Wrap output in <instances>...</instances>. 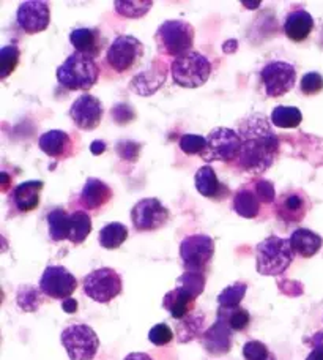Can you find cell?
Returning a JSON list of instances; mask_svg holds the SVG:
<instances>
[{
	"label": "cell",
	"instance_id": "10",
	"mask_svg": "<svg viewBox=\"0 0 323 360\" xmlns=\"http://www.w3.org/2000/svg\"><path fill=\"white\" fill-rule=\"evenodd\" d=\"M215 255V242L205 234H194L185 237L180 243V258L183 261L185 270L204 272Z\"/></svg>",
	"mask_w": 323,
	"mask_h": 360
},
{
	"label": "cell",
	"instance_id": "21",
	"mask_svg": "<svg viewBox=\"0 0 323 360\" xmlns=\"http://www.w3.org/2000/svg\"><path fill=\"white\" fill-rule=\"evenodd\" d=\"M40 149L51 158H68L73 153V141L62 130H51L40 136Z\"/></svg>",
	"mask_w": 323,
	"mask_h": 360
},
{
	"label": "cell",
	"instance_id": "13",
	"mask_svg": "<svg viewBox=\"0 0 323 360\" xmlns=\"http://www.w3.org/2000/svg\"><path fill=\"white\" fill-rule=\"evenodd\" d=\"M76 288V276L63 266H49L41 275L40 291L51 299H70Z\"/></svg>",
	"mask_w": 323,
	"mask_h": 360
},
{
	"label": "cell",
	"instance_id": "40",
	"mask_svg": "<svg viewBox=\"0 0 323 360\" xmlns=\"http://www.w3.org/2000/svg\"><path fill=\"white\" fill-rule=\"evenodd\" d=\"M148 340L154 345V346H166L169 345L173 340V332L167 324H157L152 327V330L148 332Z\"/></svg>",
	"mask_w": 323,
	"mask_h": 360
},
{
	"label": "cell",
	"instance_id": "16",
	"mask_svg": "<svg viewBox=\"0 0 323 360\" xmlns=\"http://www.w3.org/2000/svg\"><path fill=\"white\" fill-rule=\"evenodd\" d=\"M309 207V199L301 191H286L277 199L276 217L286 224H298L306 217Z\"/></svg>",
	"mask_w": 323,
	"mask_h": 360
},
{
	"label": "cell",
	"instance_id": "38",
	"mask_svg": "<svg viewBox=\"0 0 323 360\" xmlns=\"http://www.w3.org/2000/svg\"><path fill=\"white\" fill-rule=\"evenodd\" d=\"M115 11L126 18H140L152 8V2H115Z\"/></svg>",
	"mask_w": 323,
	"mask_h": 360
},
{
	"label": "cell",
	"instance_id": "47",
	"mask_svg": "<svg viewBox=\"0 0 323 360\" xmlns=\"http://www.w3.org/2000/svg\"><path fill=\"white\" fill-rule=\"evenodd\" d=\"M124 360H153V359L148 354H145V352H131V354H128Z\"/></svg>",
	"mask_w": 323,
	"mask_h": 360
},
{
	"label": "cell",
	"instance_id": "12",
	"mask_svg": "<svg viewBox=\"0 0 323 360\" xmlns=\"http://www.w3.org/2000/svg\"><path fill=\"white\" fill-rule=\"evenodd\" d=\"M131 221L136 231H157L169 221V210L157 198H145L134 205L131 210Z\"/></svg>",
	"mask_w": 323,
	"mask_h": 360
},
{
	"label": "cell",
	"instance_id": "20",
	"mask_svg": "<svg viewBox=\"0 0 323 360\" xmlns=\"http://www.w3.org/2000/svg\"><path fill=\"white\" fill-rule=\"evenodd\" d=\"M111 186L101 182L100 179H88L81 191L79 202L88 210H96L105 207V205L111 201Z\"/></svg>",
	"mask_w": 323,
	"mask_h": 360
},
{
	"label": "cell",
	"instance_id": "4",
	"mask_svg": "<svg viewBox=\"0 0 323 360\" xmlns=\"http://www.w3.org/2000/svg\"><path fill=\"white\" fill-rule=\"evenodd\" d=\"M158 53L163 56H171L173 59L191 53L194 46V27L190 22L171 19L163 22L154 34Z\"/></svg>",
	"mask_w": 323,
	"mask_h": 360
},
{
	"label": "cell",
	"instance_id": "29",
	"mask_svg": "<svg viewBox=\"0 0 323 360\" xmlns=\"http://www.w3.org/2000/svg\"><path fill=\"white\" fill-rule=\"evenodd\" d=\"M92 218L84 210H76L71 214V228L68 240L74 245H79L92 233Z\"/></svg>",
	"mask_w": 323,
	"mask_h": 360
},
{
	"label": "cell",
	"instance_id": "8",
	"mask_svg": "<svg viewBox=\"0 0 323 360\" xmlns=\"http://www.w3.org/2000/svg\"><path fill=\"white\" fill-rule=\"evenodd\" d=\"M242 141L238 131L232 128H215L206 136V146L200 153L205 162H237L240 155Z\"/></svg>",
	"mask_w": 323,
	"mask_h": 360
},
{
	"label": "cell",
	"instance_id": "34",
	"mask_svg": "<svg viewBox=\"0 0 323 360\" xmlns=\"http://www.w3.org/2000/svg\"><path fill=\"white\" fill-rule=\"evenodd\" d=\"M248 291V285L243 281H237L234 285H230L224 289V291L218 295V304L219 307L224 308H235L240 307L242 300L244 299Z\"/></svg>",
	"mask_w": 323,
	"mask_h": 360
},
{
	"label": "cell",
	"instance_id": "31",
	"mask_svg": "<svg viewBox=\"0 0 323 360\" xmlns=\"http://www.w3.org/2000/svg\"><path fill=\"white\" fill-rule=\"evenodd\" d=\"M218 319L224 321L234 332H243L248 329L251 323V314L248 310H244L242 307L235 308H218Z\"/></svg>",
	"mask_w": 323,
	"mask_h": 360
},
{
	"label": "cell",
	"instance_id": "23",
	"mask_svg": "<svg viewBox=\"0 0 323 360\" xmlns=\"http://www.w3.org/2000/svg\"><path fill=\"white\" fill-rule=\"evenodd\" d=\"M70 41L73 44L76 53H81L84 56H88L95 59L101 54L103 49V38L98 29H74L70 35Z\"/></svg>",
	"mask_w": 323,
	"mask_h": 360
},
{
	"label": "cell",
	"instance_id": "42",
	"mask_svg": "<svg viewBox=\"0 0 323 360\" xmlns=\"http://www.w3.org/2000/svg\"><path fill=\"white\" fill-rule=\"evenodd\" d=\"M243 356L246 360H265L271 354L267 346H265L262 342L251 340V342H248L243 346Z\"/></svg>",
	"mask_w": 323,
	"mask_h": 360
},
{
	"label": "cell",
	"instance_id": "37",
	"mask_svg": "<svg viewBox=\"0 0 323 360\" xmlns=\"http://www.w3.org/2000/svg\"><path fill=\"white\" fill-rule=\"evenodd\" d=\"M19 63V49L16 46H5L0 51V78L6 79L15 72Z\"/></svg>",
	"mask_w": 323,
	"mask_h": 360
},
{
	"label": "cell",
	"instance_id": "6",
	"mask_svg": "<svg viewBox=\"0 0 323 360\" xmlns=\"http://www.w3.org/2000/svg\"><path fill=\"white\" fill-rule=\"evenodd\" d=\"M63 348L71 360H93L100 348V340L87 324H71L60 335Z\"/></svg>",
	"mask_w": 323,
	"mask_h": 360
},
{
	"label": "cell",
	"instance_id": "1",
	"mask_svg": "<svg viewBox=\"0 0 323 360\" xmlns=\"http://www.w3.org/2000/svg\"><path fill=\"white\" fill-rule=\"evenodd\" d=\"M238 136L242 141L238 165L249 174H262L273 166L279 153V139L263 114H249L240 122Z\"/></svg>",
	"mask_w": 323,
	"mask_h": 360
},
{
	"label": "cell",
	"instance_id": "5",
	"mask_svg": "<svg viewBox=\"0 0 323 360\" xmlns=\"http://www.w3.org/2000/svg\"><path fill=\"white\" fill-rule=\"evenodd\" d=\"M173 82L185 89H197L210 78L211 63L205 56L196 51L186 53L173 59L171 65Z\"/></svg>",
	"mask_w": 323,
	"mask_h": 360
},
{
	"label": "cell",
	"instance_id": "35",
	"mask_svg": "<svg viewBox=\"0 0 323 360\" xmlns=\"http://www.w3.org/2000/svg\"><path fill=\"white\" fill-rule=\"evenodd\" d=\"M18 305L24 311H37L43 304L41 291H38L35 286H21L18 291Z\"/></svg>",
	"mask_w": 323,
	"mask_h": 360
},
{
	"label": "cell",
	"instance_id": "15",
	"mask_svg": "<svg viewBox=\"0 0 323 360\" xmlns=\"http://www.w3.org/2000/svg\"><path fill=\"white\" fill-rule=\"evenodd\" d=\"M103 114H105V109H103L101 101L88 94H84L79 98H76L70 109L71 119H73L76 127L84 131L95 130L101 124Z\"/></svg>",
	"mask_w": 323,
	"mask_h": 360
},
{
	"label": "cell",
	"instance_id": "32",
	"mask_svg": "<svg viewBox=\"0 0 323 360\" xmlns=\"http://www.w3.org/2000/svg\"><path fill=\"white\" fill-rule=\"evenodd\" d=\"M128 239V228L119 221L109 223L100 231V245L106 250L119 248Z\"/></svg>",
	"mask_w": 323,
	"mask_h": 360
},
{
	"label": "cell",
	"instance_id": "45",
	"mask_svg": "<svg viewBox=\"0 0 323 360\" xmlns=\"http://www.w3.org/2000/svg\"><path fill=\"white\" fill-rule=\"evenodd\" d=\"M62 308H63L65 313L73 314V313L77 311V302L74 299H71V297L70 299H65L62 302Z\"/></svg>",
	"mask_w": 323,
	"mask_h": 360
},
{
	"label": "cell",
	"instance_id": "14",
	"mask_svg": "<svg viewBox=\"0 0 323 360\" xmlns=\"http://www.w3.org/2000/svg\"><path fill=\"white\" fill-rule=\"evenodd\" d=\"M18 25L25 34H38L48 29L51 22V8L44 0H29L22 2L18 8Z\"/></svg>",
	"mask_w": 323,
	"mask_h": 360
},
{
	"label": "cell",
	"instance_id": "17",
	"mask_svg": "<svg viewBox=\"0 0 323 360\" xmlns=\"http://www.w3.org/2000/svg\"><path fill=\"white\" fill-rule=\"evenodd\" d=\"M167 78V67L164 62L154 60L150 67L144 72L134 76L133 81L129 82V89L138 95H152L164 84Z\"/></svg>",
	"mask_w": 323,
	"mask_h": 360
},
{
	"label": "cell",
	"instance_id": "28",
	"mask_svg": "<svg viewBox=\"0 0 323 360\" xmlns=\"http://www.w3.org/2000/svg\"><path fill=\"white\" fill-rule=\"evenodd\" d=\"M205 324V314H190L185 319L178 321L177 324V337L182 343H188L202 337Z\"/></svg>",
	"mask_w": 323,
	"mask_h": 360
},
{
	"label": "cell",
	"instance_id": "22",
	"mask_svg": "<svg viewBox=\"0 0 323 360\" xmlns=\"http://www.w3.org/2000/svg\"><path fill=\"white\" fill-rule=\"evenodd\" d=\"M314 29V18L306 10H295L289 13L284 21V32L289 40L295 43L305 41Z\"/></svg>",
	"mask_w": 323,
	"mask_h": 360
},
{
	"label": "cell",
	"instance_id": "30",
	"mask_svg": "<svg viewBox=\"0 0 323 360\" xmlns=\"http://www.w3.org/2000/svg\"><path fill=\"white\" fill-rule=\"evenodd\" d=\"M49 224V236L54 242H60L70 237L71 228V215L67 214L63 209H54L48 215Z\"/></svg>",
	"mask_w": 323,
	"mask_h": 360
},
{
	"label": "cell",
	"instance_id": "3",
	"mask_svg": "<svg viewBox=\"0 0 323 360\" xmlns=\"http://www.w3.org/2000/svg\"><path fill=\"white\" fill-rule=\"evenodd\" d=\"M100 78V67L95 59L73 53L57 68V81L68 90H88Z\"/></svg>",
	"mask_w": 323,
	"mask_h": 360
},
{
	"label": "cell",
	"instance_id": "11",
	"mask_svg": "<svg viewBox=\"0 0 323 360\" xmlns=\"http://www.w3.org/2000/svg\"><path fill=\"white\" fill-rule=\"evenodd\" d=\"M296 81V70L292 63L271 62L261 72V82L268 96H282L294 89Z\"/></svg>",
	"mask_w": 323,
	"mask_h": 360
},
{
	"label": "cell",
	"instance_id": "7",
	"mask_svg": "<svg viewBox=\"0 0 323 360\" xmlns=\"http://www.w3.org/2000/svg\"><path fill=\"white\" fill-rule=\"evenodd\" d=\"M84 294L98 304H109L120 295L124 283L119 272L111 267H101L84 276Z\"/></svg>",
	"mask_w": 323,
	"mask_h": 360
},
{
	"label": "cell",
	"instance_id": "24",
	"mask_svg": "<svg viewBox=\"0 0 323 360\" xmlns=\"http://www.w3.org/2000/svg\"><path fill=\"white\" fill-rule=\"evenodd\" d=\"M196 305V297L182 288H176L164 295L163 307L171 313V316L177 321H182L190 316Z\"/></svg>",
	"mask_w": 323,
	"mask_h": 360
},
{
	"label": "cell",
	"instance_id": "46",
	"mask_svg": "<svg viewBox=\"0 0 323 360\" xmlns=\"http://www.w3.org/2000/svg\"><path fill=\"white\" fill-rule=\"evenodd\" d=\"M92 153L93 155H100V153H103L106 150V143H103V141H95V143H92Z\"/></svg>",
	"mask_w": 323,
	"mask_h": 360
},
{
	"label": "cell",
	"instance_id": "33",
	"mask_svg": "<svg viewBox=\"0 0 323 360\" xmlns=\"http://www.w3.org/2000/svg\"><path fill=\"white\" fill-rule=\"evenodd\" d=\"M303 120V114L295 106H277L271 112V122L277 128H296Z\"/></svg>",
	"mask_w": 323,
	"mask_h": 360
},
{
	"label": "cell",
	"instance_id": "9",
	"mask_svg": "<svg viewBox=\"0 0 323 360\" xmlns=\"http://www.w3.org/2000/svg\"><path fill=\"white\" fill-rule=\"evenodd\" d=\"M144 53V44L138 38L131 35H120L109 46L106 60L109 67L117 73H128L139 65Z\"/></svg>",
	"mask_w": 323,
	"mask_h": 360
},
{
	"label": "cell",
	"instance_id": "41",
	"mask_svg": "<svg viewBox=\"0 0 323 360\" xmlns=\"http://www.w3.org/2000/svg\"><path fill=\"white\" fill-rule=\"evenodd\" d=\"M301 92L305 95H317L323 90V76L320 73H306L301 79Z\"/></svg>",
	"mask_w": 323,
	"mask_h": 360
},
{
	"label": "cell",
	"instance_id": "2",
	"mask_svg": "<svg viewBox=\"0 0 323 360\" xmlns=\"http://www.w3.org/2000/svg\"><path fill=\"white\" fill-rule=\"evenodd\" d=\"M295 252L290 239L270 236L256 248L257 272L265 276L282 275L294 262Z\"/></svg>",
	"mask_w": 323,
	"mask_h": 360
},
{
	"label": "cell",
	"instance_id": "26",
	"mask_svg": "<svg viewBox=\"0 0 323 360\" xmlns=\"http://www.w3.org/2000/svg\"><path fill=\"white\" fill-rule=\"evenodd\" d=\"M290 243L296 255H300L301 258H312L314 255L320 252L323 245V240L319 234H315L314 231L306 228H298L294 231V234L290 236Z\"/></svg>",
	"mask_w": 323,
	"mask_h": 360
},
{
	"label": "cell",
	"instance_id": "43",
	"mask_svg": "<svg viewBox=\"0 0 323 360\" xmlns=\"http://www.w3.org/2000/svg\"><path fill=\"white\" fill-rule=\"evenodd\" d=\"M254 191H256L257 198L261 199V202L271 204L276 199L275 186L270 182V180H265V179L258 180V182H256V185H254Z\"/></svg>",
	"mask_w": 323,
	"mask_h": 360
},
{
	"label": "cell",
	"instance_id": "36",
	"mask_svg": "<svg viewBox=\"0 0 323 360\" xmlns=\"http://www.w3.org/2000/svg\"><path fill=\"white\" fill-rule=\"evenodd\" d=\"M177 288L185 289L197 299L205 289V274L185 270V274L177 280Z\"/></svg>",
	"mask_w": 323,
	"mask_h": 360
},
{
	"label": "cell",
	"instance_id": "48",
	"mask_svg": "<svg viewBox=\"0 0 323 360\" xmlns=\"http://www.w3.org/2000/svg\"><path fill=\"white\" fill-rule=\"evenodd\" d=\"M265 360H275V357H273V356H270L268 359H265Z\"/></svg>",
	"mask_w": 323,
	"mask_h": 360
},
{
	"label": "cell",
	"instance_id": "18",
	"mask_svg": "<svg viewBox=\"0 0 323 360\" xmlns=\"http://www.w3.org/2000/svg\"><path fill=\"white\" fill-rule=\"evenodd\" d=\"M232 332L234 330L224 321L216 319V323L202 333L200 343L211 356H224L232 349Z\"/></svg>",
	"mask_w": 323,
	"mask_h": 360
},
{
	"label": "cell",
	"instance_id": "27",
	"mask_svg": "<svg viewBox=\"0 0 323 360\" xmlns=\"http://www.w3.org/2000/svg\"><path fill=\"white\" fill-rule=\"evenodd\" d=\"M261 199L257 198L254 188L251 190L248 186H243L235 193L234 209L243 218H256L261 212Z\"/></svg>",
	"mask_w": 323,
	"mask_h": 360
},
{
	"label": "cell",
	"instance_id": "39",
	"mask_svg": "<svg viewBox=\"0 0 323 360\" xmlns=\"http://www.w3.org/2000/svg\"><path fill=\"white\" fill-rule=\"evenodd\" d=\"M206 146V138L199 136V134H185L180 139V149L186 155H200Z\"/></svg>",
	"mask_w": 323,
	"mask_h": 360
},
{
	"label": "cell",
	"instance_id": "25",
	"mask_svg": "<svg viewBox=\"0 0 323 360\" xmlns=\"http://www.w3.org/2000/svg\"><path fill=\"white\" fill-rule=\"evenodd\" d=\"M194 182H196L197 191L205 198L223 199L224 196L229 195L228 186L219 182L215 169L209 165L202 166V168L197 171L196 177H194Z\"/></svg>",
	"mask_w": 323,
	"mask_h": 360
},
{
	"label": "cell",
	"instance_id": "19",
	"mask_svg": "<svg viewBox=\"0 0 323 360\" xmlns=\"http://www.w3.org/2000/svg\"><path fill=\"white\" fill-rule=\"evenodd\" d=\"M44 184L41 180H29V182L19 184L11 193V199L15 207L27 214V212L35 210L40 205V195L43 191Z\"/></svg>",
	"mask_w": 323,
	"mask_h": 360
},
{
	"label": "cell",
	"instance_id": "44",
	"mask_svg": "<svg viewBox=\"0 0 323 360\" xmlns=\"http://www.w3.org/2000/svg\"><path fill=\"white\" fill-rule=\"evenodd\" d=\"M314 349L311 354L306 357V360H323V332H317L312 338Z\"/></svg>",
	"mask_w": 323,
	"mask_h": 360
}]
</instances>
